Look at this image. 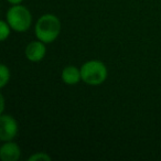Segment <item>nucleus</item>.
I'll return each mask as SVG.
<instances>
[{"mask_svg": "<svg viewBox=\"0 0 161 161\" xmlns=\"http://www.w3.org/2000/svg\"><path fill=\"white\" fill-rule=\"evenodd\" d=\"M0 103H1V106H0V114H3V110H5V97H3V95H0Z\"/></svg>", "mask_w": 161, "mask_h": 161, "instance_id": "11", "label": "nucleus"}, {"mask_svg": "<svg viewBox=\"0 0 161 161\" xmlns=\"http://www.w3.org/2000/svg\"><path fill=\"white\" fill-rule=\"evenodd\" d=\"M7 1L10 3V5L14 6V5H20V3H22L23 0H7Z\"/></svg>", "mask_w": 161, "mask_h": 161, "instance_id": "12", "label": "nucleus"}, {"mask_svg": "<svg viewBox=\"0 0 161 161\" xmlns=\"http://www.w3.org/2000/svg\"><path fill=\"white\" fill-rule=\"evenodd\" d=\"M61 77H62V80L66 85H76V84H78L80 80H82L80 69L74 66V65L65 66L62 69Z\"/></svg>", "mask_w": 161, "mask_h": 161, "instance_id": "7", "label": "nucleus"}, {"mask_svg": "<svg viewBox=\"0 0 161 161\" xmlns=\"http://www.w3.org/2000/svg\"><path fill=\"white\" fill-rule=\"evenodd\" d=\"M47 54L45 43L40 40L32 41L25 47V55L30 62H40L44 58Z\"/></svg>", "mask_w": 161, "mask_h": 161, "instance_id": "5", "label": "nucleus"}, {"mask_svg": "<svg viewBox=\"0 0 161 161\" xmlns=\"http://www.w3.org/2000/svg\"><path fill=\"white\" fill-rule=\"evenodd\" d=\"M18 135V123L11 115L0 116V139L1 141L14 140Z\"/></svg>", "mask_w": 161, "mask_h": 161, "instance_id": "4", "label": "nucleus"}, {"mask_svg": "<svg viewBox=\"0 0 161 161\" xmlns=\"http://www.w3.org/2000/svg\"><path fill=\"white\" fill-rule=\"evenodd\" d=\"M29 161H51V157L47 152H36L29 157Z\"/></svg>", "mask_w": 161, "mask_h": 161, "instance_id": "10", "label": "nucleus"}, {"mask_svg": "<svg viewBox=\"0 0 161 161\" xmlns=\"http://www.w3.org/2000/svg\"><path fill=\"white\" fill-rule=\"evenodd\" d=\"M62 30L60 19L52 14H45L38 19L36 23L34 33L38 40L45 44L52 43L58 38Z\"/></svg>", "mask_w": 161, "mask_h": 161, "instance_id": "1", "label": "nucleus"}, {"mask_svg": "<svg viewBox=\"0 0 161 161\" xmlns=\"http://www.w3.org/2000/svg\"><path fill=\"white\" fill-rule=\"evenodd\" d=\"M10 30L11 27L9 25V23L7 22V20H3L0 22V40L6 41L8 39V36H10Z\"/></svg>", "mask_w": 161, "mask_h": 161, "instance_id": "9", "label": "nucleus"}, {"mask_svg": "<svg viewBox=\"0 0 161 161\" xmlns=\"http://www.w3.org/2000/svg\"><path fill=\"white\" fill-rule=\"evenodd\" d=\"M6 20L11 29L16 32H25L32 25V16L27 7L20 5H14L6 14Z\"/></svg>", "mask_w": 161, "mask_h": 161, "instance_id": "3", "label": "nucleus"}, {"mask_svg": "<svg viewBox=\"0 0 161 161\" xmlns=\"http://www.w3.org/2000/svg\"><path fill=\"white\" fill-rule=\"evenodd\" d=\"M80 75L84 83L91 86L103 84L108 76L106 65L99 60H91L80 66Z\"/></svg>", "mask_w": 161, "mask_h": 161, "instance_id": "2", "label": "nucleus"}, {"mask_svg": "<svg viewBox=\"0 0 161 161\" xmlns=\"http://www.w3.org/2000/svg\"><path fill=\"white\" fill-rule=\"evenodd\" d=\"M20 157V147L12 140L5 141V143L0 147V158L3 161H18Z\"/></svg>", "mask_w": 161, "mask_h": 161, "instance_id": "6", "label": "nucleus"}, {"mask_svg": "<svg viewBox=\"0 0 161 161\" xmlns=\"http://www.w3.org/2000/svg\"><path fill=\"white\" fill-rule=\"evenodd\" d=\"M10 80V69L5 64L0 65V87L3 88Z\"/></svg>", "mask_w": 161, "mask_h": 161, "instance_id": "8", "label": "nucleus"}]
</instances>
